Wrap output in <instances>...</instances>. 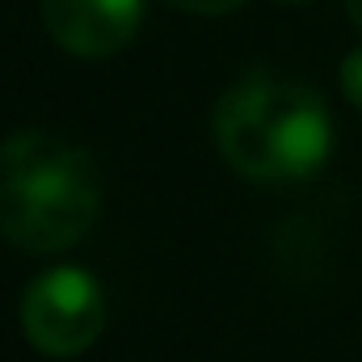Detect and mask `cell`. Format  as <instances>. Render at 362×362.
<instances>
[{
	"mask_svg": "<svg viewBox=\"0 0 362 362\" xmlns=\"http://www.w3.org/2000/svg\"><path fill=\"white\" fill-rule=\"evenodd\" d=\"M219 156L253 181L312 177L333 148V122L316 93L299 81L253 72L219 97L211 114Z\"/></svg>",
	"mask_w": 362,
	"mask_h": 362,
	"instance_id": "cell-1",
	"label": "cell"
},
{
	"mask_svg": "<svg viewBox=\"0 0 362 362\" xmlns=\"http://www.w3.org/2000/svg\"><path fill=\"white\" fill-rule=\"evenodd\" d=\"M101 185L85 148L51 131L0 144V236L25 253L72 249L97 219Z\"/></svg>",
	"mask_w": 362,
	"mask_h": 362,
	"instance_id": "cell-2",
	"label": "cell"
},
{
	"mask_svg": "<svg viewBox=\"0 0 362 362\" xmlns=\"http://www.w3.org/2000/svg\"><path fill=\"white\" fill-rule=\"evenodd\" d=\"M105 295L97 278L76 266L38 274L21 299V329L34 350L51 358H76L101 337Z\"/></svg>",
	"mask_w": 362,
	"mask_h": 362,
	"instance_id": "cell-3",
	"label": "cell"
},
{
	"mask_svg": "<svg viewBox=\"0 0 362 362\" xmlns=\"http://www.w3.org/2000/svg\"><path fill=\"white\" fill-rule=\"evenodd\" d=\"M144 17V0H42V25L47 34L81 55V59H105L122 51Z\"/></svg>",
	"mask_w": 362,
	"mask_h": 362,
	"instance_id": "cell-4",
	"label": "cell"
},
{
	"mask_svg": "<svg viewBox=\"0 0 362 362\" xmlns=\"http://www.w3.org/2000/svg\"><path fill=\"white\" fill-rule=\"evenodd\" d=\"M341 93L362 110V51L346 55V64H341Z\"/></svg>",
	"mask_w": 362,
	"mask_h": 362,
	"instance_id": "cell-5",
	"label": "cell"
},
{
	"mask_svg": "<svg viewBox=\"0 0 362 362\" xmlns=\"http://www.w3.org/2000/svg\"><path fill=\"white\" fill-rule=\"evenodd\" d=\"M169 4H177L185 13H232V8H240L245 0H169Z\"/></svg>",
	"mask_w": 362,
	"mask_h": 362,
	"instance_id": "cell-6",
	"label": "cell"
},
{
	"mask_svg": "<svg viewBox=\"0 0 362 362\" xmlns=\"http://www.w3.org/2000/svg\"><path fill=\"white\" fill-rule=\"evenodd\" d=\"M346 13H350V21L362 30V0H346Z\"/></svg>",
	"mask_w": 362,
	"mask_h": 362,
	"instance_id": "cell-7",
	"label": "cell"
},
{
	"mask_svg": "<svg viewBox=\"0 0 362 362\" xmlns=\"http://www.w3.org/2000/svg\"><path fill=\"white\" fill-rule=\"evenodd\" d=\"M291 4H295V0H291Z\"/></svg>",
	"mask_w": 362,
	"mask_h": 362,
	"instance_id": "cell-8",
	"label": "cell"
}]
</instances>
